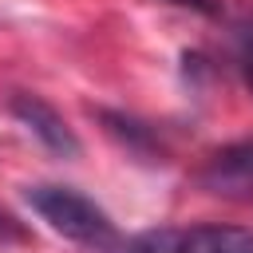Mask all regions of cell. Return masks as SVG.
Instances as JSON below:
<instances>
[{
  "label": "cell",
  "instance_id": "2",
  "mask_svg": "<svg viewBox=\"0 0 253 253\" xmlns=\"http://www.w3.org/2000/svg\"><path fill=\"white\" fill-rule=\"evenodd\" d=\"M198 182L206 194H217L229 202H253V138L217 150L198 170Z\"/></svg>",
  "mask_w": 253,
  "mask_h": 253
},
{
  "label": "cell",
  "instance_id": "5",
  "mask_svg": "<svg viewBox=\"0 0 253 253\" xmlns=\"http://www.w3.org/2000/svg\"><path fill=\"white\" fill-rule=\"evenodd\" d=\"M241 71L253 87V32H245V40H241Z\"/></svg>",
  "mask_w": 253,
  "mask_h": 253
},
{
  "label": "cell",
  "instance_id": "1",
  "mask_svg": "<svg viewBox=\"0 0 253 253\" xmlns=\"http://www.w3.org/2000/svg\"><path fill=\"white\" fill-rule=\"evenodd\" d=\"M28 206L55 229L63 233L67 241L75 245H87L95 253H107L115 241H119V229L115 221L107 217L103 206H95L87 194L71 190V186H55V182H43V186H28Z\"/></svg>",
  "mask_w": 253,
  "mask_h": 253
},
{
  "label": "cell",
  "instance_id": "4",
  "mask_svg": "<svg viewBox=\"0 0 253 253\" xmlns=\"http://www.w3.org/2000/svg\"><path fill=\"white\" fill-rule=\"evenodd\" d=\"M99 119L107 123V130H111L123 146H130V154H142V158L162 154V150H158V138H154V130H150L146 123L126 119V115H115V111H99Z\"/></svg>",
  "mask_w": 253,
  "mask_h": 253
},
{
  "label": "cell",
  "instance_id": "3",
  "mask_svg": "<svg viewBox=\"0 0 253 253\" xmlns=\"http://www.w3.org/2000/svg\"><path fill=\"white\" fill-rule=\"evenodd\" d=\"M12 115L51 150V154H59V158H75L79 154V138H75V130L67 126V119L47 103V99H40V95H28V91H20V95H12Z\"/></svg>",
  "mask_w": 253,
  "mask_h": 253
},
{
  "label": "cell",
  "instance_id": "6",
  "mask_svg": "<svg viewBox=\"0 0 253 253\" xmlns=\"http://www.w3.org/2000/svg\"><path fill=\"white\" fill-rule=\"evenodd\" d=\"M178 4H194V8H202V12H213V4H210V0H178Z\"/></svg>",
  "mask_w": 253,
  "mask_h": 253
}]
</instances>
